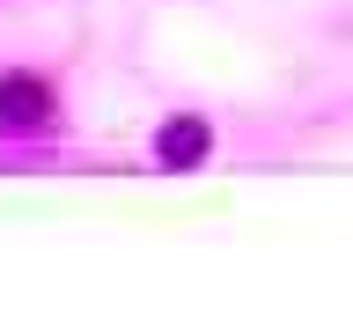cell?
Returning <instances> with one entry per match:
<instances>
[{"mask_svg":"<svg viewBox=\"0 0 353 331\" xmlns=\"http://www.w3.org/2000/svg\"><path fill=\"white\" fill-rule=\"evenodd\" d=\"M154 154H162L170 170H192V162H206V126H199V118H170V126L154 132Z\"/></svg>","mask_w":353,"mask_h":331,"instance_id":"obj_2","label":"cell"},{"mask_svg":"<svg viewBox=\"0 0 353 331\" xmlns=\"http://www.w3.org/2000/svg\"><path fill=\"white\" fill-rule=\"evenodd\" d=\"M44 110H52V88L37 74H8L0 81V132H37Z\"/></svg>","mask_w":353,"mask_h":331,"instance_id":"obj_1","label":"cell"}]
</instances>
